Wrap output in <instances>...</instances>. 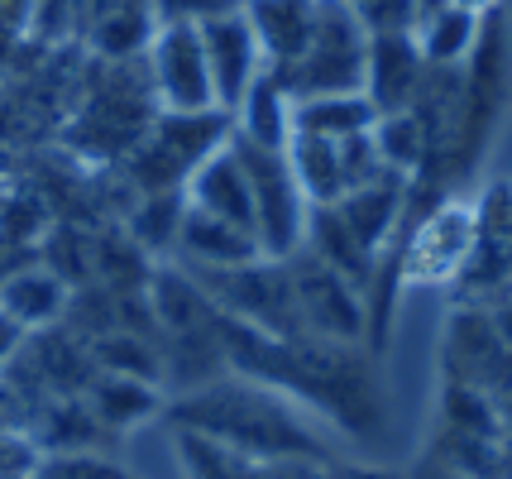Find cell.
Listing matches in <instances>:
<instances>
[{
    "label": "cell",
    "instance_id": "1",
    "mask_svg": "<svg viewBox=\"0 0 512 479\" xmlns=\"http://www.w3.org/2000/svg\"><path fill=\"white\" fill-rule=\"evenodd\" d=\"M168 422L182 427V432L211 436V441H221V446H230V451H240L249 460H264V465L292 456H331V446L312 427L307 408H297L288 393L254 384L245 374H221L211 384L187 388L168 408Z\"/></svg>",
    "mask_w": 512,
    "mask_h": 479
},
{
    "label": "cell",
    "instance_id": "2",
    "mask_svg": "<svg viewBox=\"0 0 512 479\" xmlns=\"http://www.w3.org/2000/svg\"><path fill=\"white\" fill-rule=\"evenodd\" d=\"M364 58H369V24L355 0H316L307 53L283 77L292 96L364 92Z\"/></svg>",
    "mask_w": 512,
    "mask_h": 479
},
{
    "label": "cell",
    "instance_id": "3",
    "mask_svg": "<svg viewBox=\"0 0 512 479\" xmlns=\"http://www.w3.org/2000/svg\"><path fill=\"white\" fill-rule=\"evenodd\" d=\"M235 149L245 159L249 192H254V240H259V254L264 259H292L307 245L312 202L297 187L288 149H259V144H245V139H235Z\"/></svg>",
    "mask_w": 512,
    "mask_h": 479
},
{
    "label": "cell",
    "instance_id": "4",
    "mask_svg": "<svg viewBox=\"0 0 512 479\" xmlns=\"http://www.w3.org/2000/svg\"><path fill=\"white\" fill-rule=\"evenodd\" d=\"M479 240V206L465 197H441L417 226L402 235L398 274L412 288H455Z\"/></svg>",
    "mask_w": 512,
    "mask_h": 479
},
{
    "label": "cell",
    "instance_id": "5",
    "mask_svg": "<svg viewBox=\"0 0 512 479\" xmlns=\"http://www.w3.org/2000/svg\"><path fill=\"white\" fill-rule=\"evenodd\" d=\"M230 139V115L201 111V115H158L139 139L134 154V178L144 192H182L187 173L197 168L211 149H221Z\"/></svg>",
    "mask_w": 512,
    "mask_h": 479
},
{
    "label": "cell",
    "instance_id": "6",
    "mask_svg": "<svg viewBox=\"0 0 512 479\" xmlns=\"http://www.w3.org/2000/svg\"><path fill=\"white\" fill-rule=\"evenodd\" d=\"M292 278V297H297V317H302V331L307 336H321V341H345L359 345L364 331H369V307H364V293H359L350 278H340L331 264H321L307 245L283 259Z\"/></svg>",
    "mask_w": 512,
    "mask_h": 479
},
{
    "label": "cell",
    "instance_id": "7",
    "mask_svg": "<svg viewBox=\"0 0 512 479\" xmlns=\"http://www.w3.org/2000/svg\"><path fill=\"white\" fill-rule=\"evenodd\" d=\"M144 58H149V82H154L158 111H168V115L216 111L206 44H201L197 24H158Z\"/></svg>",
    "mask_w": 512,
    "mask_h": 479
},
{
    "label": "cell",
    "instance_id": "8",
    "mask_svg": "<svg viewBox=\"0 0 512 479\" xmlns=\"http://www.w3.org/2000/svg\"><path fill=\"white\" fill-rule=\"evenodd\" d=\"M441 379L465 384L498 398L512 384V350L498 336L489 307H469L460 302L446 321V341H441Z\"/></svg>",
    "mask_w": 512,
    "mask_h": 479
},
{
    "label": "cell",
    "instance_id": "9",
    "mask_svg": "<svg viewBox=\"0 0 512 479\" xmlns=\"http://www.w3.org/2000/svg\"><path fill=\"white\" fill-rule=\"evenodd\" d=\"M474 206H479V240L455 288L469 307H493L498 297L512 293V187H489Z\"/></svg>",
    "mask_w": 512,
    "mask_h": 479
},
{
    "label": "cell",
    "instance_id": "10",
    "mask_svg": "<svg viewBox=\"0 0 512 479\" xmlns=\"http://www.w3.org/2000/svg\"><path fill=\"white\" fill-rule=\"evenodd\" d=\"M201 44H206V68H211L216 111L235 115V106H240L245 92L254 87V77L268 68L264 48H259V39H254V29H249V20H245V10L201 24Z\"/></svg>",
    "mask_w": 512,
    "mask_h": 479
},
{
    "label": "cell",
    "instance_id": "11",
    "mask_svg": "<svg viewBox=\"0 0 512 479\" xmlns=\"http://www.w3.org/2000/svg\"><path fill=\"white\" fill-rule=\"evenodd\" d=\"M422 53H417V39L412 29H374L369 34V58H364V96L374 101L379 115L407 111L417 101V87H422Z\"/></svg>",
    "mask_w": 512,
    "mask_h": 479
},
{
    "label": "cell",
    "instance_id": "12",
    "mask_svg": "<svg viewBox=\"0 0 512 479\" xmlns=\"http://www.w3.org/2000/svg\"><path fill=\"white\" fill-rule=\"evenodd\" d=\"M182 197H187V206L211 211V216H221V221H230V226H240L254 235V192H249V173H245L240 149H235V139H225L221 149H211V154L187 173Z\"/></svg>",
    "mask_w": 512,
    "mask_h": 479
},
{
    "label": "cell",
    "instance_id": "13",
    "mask_svg": "<svg viewBox=\"0 0 512 479\" xmlns=\"http://www.w3.org/2000/svg\"><path fill=\"white\" fill-rule=\"evenodd\" d=\"M187 202V197H182ZM178 250L182 259L192 264V274H216V269H240V264H254L264 259L259 254V240L249 230L230 226L211 211H197V206H182L178 221Z\"/></svg>",
    "mask_w": 512,
    "mask_h": 479
},
{
    "label": "cell",
    "instance_id": "14",
    "mask_svg": "<svg viewBox=\"0 0 512 479\" xmlns=\"http://www.w3.org/2000/svg\"><path fill=\"white\" fill-rule=\"evenodd\" d=\"M67 302H72V288L48 264H29V269H15V274L0 278V312L15 321L24 336L58 326L67 317Z\"/></svg>",
    "mask_w": 512,
    "mask_h": 479
},
{
    "label": "cell",
    "instance_id": "15",
    "mask_svg": "<svg viewBox=\"0 0 512 479\" xmlns=\"http://www.w3.org/2000/svg\"><path fill=\"white\" fill-rule=\"evenodd\" d=\"M312 10L316 0H245V20L264 48V63L278 77H288L292 63L307 53L312 39Z\"/></svg>",
    "mask_w": 512,
    "mask_h": 479
},
{
    "label": "cell",
    "instance_id": "16",
    "mask_svg": "<svg viewBox=\"0 0 512 479\" xmlns=\"http://www.w3.org/2000/svg\"><path fill=\"white\" fill-rule=\"evenodd\" d=\"M292 106H297L292 87L273 68H264L259 77H254V87L245 92V101L235 106V125H230V135L245 139V144H259V149H288Z\"/></svg>",
    "mask_w": 512,
    "mask_h": 479
},
{
    "label": "cell",
    "instance_id": "17",
    "mask_svg": "<svg viewBox=\"0 0 512 479\" xmlns=\"http://www.w3.org/2000/svg\"><path fill=\"white\" fill-rule=\"evenodd\" d=\"M374 101L364 92H331V96H302L292 106V135H316V139H355L374 130Z\"/></svg>",
    "mask_w": 512,
    "mask_h": 479
},
{
    "label": "cell",
    "instance_id": "18",
    "mask_svg": "<svg viewBox=\"0 0 512 479\" xmlns=\"http://www.w3.org/2000/svg\"><path fill=\"white\" fill-rule=\"evenodd\" d=\"M87 408L106 432H130L139 422H149L158 412V384L154 379H134V374H96L87 384Z\"/></svg>",
    "mask_w": 512,
    "mask_h": 479
},
{
    "label": "cell",
    "instance_id": "19",
    "mask_svg": "<svg viewBox=\"0 0 512 479\" xmlns=\"http://www.w3.org/2000/svg\"><path fill=\"white\" fill-rule=\"evenodd\" d=\"M412 39H417V53H422L426 68H465L469 58L479 53L484 20L450 5V10H441V15L412 24Z\"/></svg>",
    "mask_w": 512,
    "mask_h": 479
},
{
    "label": "cell",
    "instance_id": "20",
    "mask_svg": "<svg viewBox=\"0 0 512 479\" xmlns=\"http://www.w3.org/2000/svg\"><path fill=\"white\" fill-rule=\"evenodd\" d=\"M288 163L297 173V187L307 192L312 206H335L350 183H345V163H340V144L316 135H292L288 139Z\"/></svg>",
    "mask_w": 512,
    "mask_h": 479
},
{
    "label": "cell",
    "instance_id": "21",
    "mask_svg": "<svg viewBox=\"0 0 512 479\" xmlns=\"http://www.w3.org/2000/svg\"><path fill=\"white\" fill-rule=\"evenodd\" d=\"M173 460L182 479H264V460H249L211 436L182 432V427H173Z\"/></svg>",
    "mask_w": 512,
    "mask_h": 479
},
{
    "label": "cell",
    "instance_id": "22",
    "mask_svg": "<svg viewBox=\"0 0 512 479\" xmlns=\"http://www.w3.org/2000/svg\"><path fill=\"white\" fill-rule=\"evenodd\" d=\"M374 149H379V159L388 173H398V178H417L431 159V144H426V130L422 120L412 111H393V115H379L374 120Z\"/></svg>",
    "mask_w": 512,
    "mask_h": 479
},
{
    "label": "cell",
    "instance_id": "23",
    "mask_svg": "<svg viewBox=\"0 0 512 479\" xmlns=\"http://www.w3.org/2000/svg\"><path fill=\"white\" fill-rule=\"evenodd\" d=\"M29 479H130V470L101 451H48Z\"/></svg>",
    "mask_w": 512,
    "mask_h": 479
},
{
    "label": "cell",
    "instance_id": "24",
    "mask_svg": "<svg viewBox=\"0 0 512 479\" xmlns=\"http://www.w3.org/2000/svg\"><path fill=\"white\" fill-rule=\"evenodd\" d=\"M29 39H34V44H44V48L77 39L72 0H29Z\"/></svg>",
    "mask_w": 512,
    "mask_h": 479
},
{
    "label": "cell",
    "instance_id": "25",
    "mask_svg": "<svg viewBox=\"0 0 512 479\" xmlns=\"http://www.w3.org/2000/svg\"><path fill=\"white\" fill-rule=\"evenodd\" d=\"M154 5V20L158 24H211L221 15H235L245 10V0H149Z\"/></svg>",
    "mask_w": 512,
    "mask_h": 479
},
{
    "label": "cell",
    "instance_id": "26",
    "mask_svg": "<svg viewBox=\"0 0 512 479\" xmlns=\"http://www.w3.org/2000/svg\"><path fill=\"white\" fill-rule=\"evenodd\" d=\"M39 446L29 432H0V479H29L39 465Z\"/></svg>",
    "mask_w": 512,
    "mask_h": 479
},
{
    "label": "cell",
    "instance_id": "27",
    "mask_svg": "<svg viewBox=\"0 0 512 479\" xmlns=\"http://www.w3.org/2000/svg\"><path fill=\"white\" fill-rule=\"evenodd\" d=\"M29 44V0H0V68Z\"/></svg>",
    "mask_w": 512,
    "mask_h": 479
},
{
    "label": "cell",
    "instance_id": "28",
    "mask_svg": "<svg viewBox=\"0 0 512 479\" xmlns=\"http://www.w3.org/2000/svg\"><path fill=\"white\" fill-rule=\"evenodd\" d=\"M29 393H24L10 374H0V432H29Z\"/></svg>",
    "mask_w": 512,
    "mask_h": 479
},
{
    "label": "cell",
    "instance_id": "29",
    "mask_svg": "<svg viewBox=\"0 0 512 479\" xmlns=\"http://www.w3.org/2000/svg\"><path fill=\"white\" fill-rule=\"evenodd\" d=\"M125 10H154L149 0H72V20H77V39L87 34L91 24L111 20V15H125Z\"/></svg>",
    "mask_w": 512,
    "mask_h": 479
},
{
    "label": "cell",
    "instance_id": "30",
    "mask_svg": "<svg viewBox=\"0 0 512 479\" xmlns=\"http://www.w3.org/2000/svg\"><path fill=\"white\" fill-rule=\"evenodd\" d=\"M326 479H407L402 465H369V460H326Z\"/></svg>",
    "mask_w": 512,
    "mask_h": 479
},
{
    "label": "cell",
    "instance_id": "31",
    "mask_svg": "<svg viewBox=\"0 0 512 479\" xmlns=\"http://www.w3.org/2000/svg\"><path fill=\"white\" fill-rule=\"evenodd\" d=\"M331 460V456H326ZM326 460L312 456H292V460H268L264 479H326Z\"/></svg>",
    "mask_w": 512,
    "mask_h": 479
},
{
    "label": "cell",
    "instance_id": "32",
    "mask_svg": "<svg viewBox=\"0 0 512 479\" xmlns=\"http://www.w3.org/2000/svg\"><path fill=\"white\" fill-rule=\"evenodd\" d=\"M407 479H469V475H460V470H455L446 456H436V451H422V456L412 460Z\"/></svg>",
    "mask_w": 512,
    "mask_h": 479
},
{
    "label": "cell",
    "instance_id": "33",
    "mask_svg": "<svg viewBox=\"0 0 512 479\" xmlns=\"http://www.w3.org/2000/svg\"><path fill=\"white\" fill-rule=\"evenodd\" d=\"M24 341H29V336H24L20 326H15V321H10L5 312H0V374H5V369L15 365V355L24 350Z\"/></svg>",
    "mask_w": 512,
    "mask_h": 479
},
{
    "label": "cell",
    "instance_id": "34",
    "mask_svg": "<svg viewBox=\"0 0 512 479\" xmlns=\"http://www.w3.org/2000/svg\"><path fill=\"white\" fill-rule=\"evenodd\" d=\"M489 317H493V326H498V336H503V341H508V350H512V293L493 302Z\"/></svg>",
    "mask_w": 512,
    "mask_h": 479
},
{
    "label": "cell",
    "instance_id": "35",
    "mask_svg": "<svg viewBox=\"0 0 512 479\" xmlns=\"http://www.w3.org/2000/svg\"><path fill=\"white\" fill-rule=\"evenodd\" d=\"M441 10H450V0H407V20L412 24L431 20V15H441ZM412 24H407V29H412Z\"/></svg>",
    "mask_w": 512,
    "mask_h": 479
},
{
    "label": "cell",
    "instance_id": "36",
    "mask_svg": "<svg viewBox=\"0 0 512 479\" xmlns=\"http://www.w3.org/2000/svg\"><path fill=\"white\" fill-rule=\"evenodd\" d=\"M455 10H469V15H479V20H489L493 10H498V0H450Z\"/></svg>",
    "mask_w": 512,
    "mask_h": 479
},
{
    "label": "cell",
    "instance_id": "37",
    "mask_svg": "<svg viewBox=\"0 0 512 479\" xmlns=\"http://www.w3.org/2000/svg\"><path fill=\"white\" fill-rule=\"evenodd\" d=\"M493 408H498V422H503V432L512 436V384L503 388L498 398H493Z\"/></svg>",
    "mask_w": 512,
    "mask_h": 479
}]
</instances>
